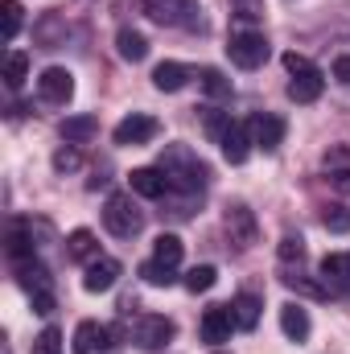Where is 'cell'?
<instances>
[{
	"mask_svg": "<svg viewBox=\"0 0 350 354\" xmlns=\"http://www.w3.org/2000/svg\"><path fill=\"white\" fill-rule=\"evenodd\" d=\"M157 169L169 177V189H185V194H198L206 185V177H210V169L198 161V153L185 149V145H165Z\"/></svg>",
	"mask_w": 350,
	"mask_h": 354,
	"instance_id": "1",
	"label": "cell"
},
{
	"mask_svg": "<svg viewBox=\"0 0 350 354\" xmlns=\"http://www.w3.org/2000/svg\"><path fill=\"white\" fill-rule=\"evenodd\" d=\"M103 223H107V231L116 239H132L145 227V210L132 202V194H111L107 206H103Z\"/></svg>",
	"mask_w": 350,
	"mask_h": 354,
	"instance_id": "2",
	"label": "cell"
},
{
	"mask_svg": "<svg viewBox=\"0 0 350 354\" xmlns=\"http://www.w3.org/2000/svg\"><path fill=\"white\" fill-rule=\"evenodd\" d=\"M149 21L169 29H202V4L198 0H145Z\"/></svg>",
	"mask_w": 350,
	"mask_h": 354,
	"instance_id": "3",
	"label": "cell"
},
{
	"mask_svg": "<svg viewBox=\"0 0 350 354\" xmlns=\"http://www.w3.org/2000/svg\"><path fill=\"white\" fill-rule=\"evenodd\" d=\"M227 54L239 71H256L268 62V37L256 33V29H235L231 41H227Z\"/></svg>",
	"mask_w": 350,
	"mask_h": 354,
	"instance_id": "4",
	"label": "cell"
},
{
	"mask_svg": "<svg viewBox=\"0 0 350 354\" xmlns=\"http://www.w3.org/2000/svg\"><path fill=\"white\" fill-rule=\"evenodd\" d=\"M157 136H161V124H157L153 115H145V111L124 115V120L116 124V132H111V140L124 145V149H140V145H149V140H157Z\"/></svg>",
	"mask_w": 350,
	"mask_h": 354,
	"instance_id": "5",
	"label": "cell"
},
{
	"mask_svg": "<svg viewBox=\"0 0 350 354\" xmlns=\"http://www.w3.org/2000/svg\"><path fill=\"white\" fill-rule=\"evenodd\" d=\"M37 95L50 103V107H66L71 95H75V75L66 66H46L42 79H37Z\"/></svg>",
	"mask_w": 350,
	"mask_h": 354,
	"instance_id": "6",
	"label": "cell"
},
{
	"mask_svg": "<svg viewBox=\"0 0 350 354\" xmlns=\"http://www.w3.org/2000/svg\"><path fill=\"white\" fill-rule=\"evenodd\" d=\"M223 227H227L231 243H239V248H252V243L260 239V223H256V214H252L243 202L227 206V214H223Z\"/></svg>",
	"mask_w": 350,
	"mask_h": 354,
	"instance_id": "7",
	"label": "cell"
},
{
	"mask_svg": "<svg viewBox=\"0 0 350 354\" xmlns=\"http://www.w3.org/2000/svg\"><path fill=\"white\" fill-rule=\"evenodd\" d=\"M177 326L169 317H161V313H149V317H140V326H136V346L140 351H165L169 342H174Z\"/></svg>",
	"mask_w": 350,
	"mask_h": 354,
	"instance_id": "8",
	"label": "cell"
},
{
	"mask_svg": "<svg viewBox=\"0 0 350 354\" xmlns=\"http://www.w3.org/2000/svg\"><path fill=\"white\" fill-rule=\"evenodd\" d=\"M202 342L206 346H223V342H231V330H239L235 326V313H231V305H214V309H206L202 313Z\"/></svg>",
	"mask_w": 350,
	"mask_h": 354,
	"instance_id": "9",
	"label": "cell"
},
{
	"mask_svg": "<svg viewBox=\"0 0 350 354\" xmlns=\"http://www.w3.org/2000/svg\"><path fill=\"white\" fill-rule=\"evenodd\" d=\"M248 132H252V145H256V149L272 153V149H280V140H284V120H280V115H252V120H248Z\"/></svg>",
	"mask_w": 350,
	"mask_h": 354,
	"instance_id": "10",
	"label": "cell"
},
{
	"mask_svg": "<svg viewBox=\"0 0 350 354\" xmlns=\"http://www.w3.org/2000/svg\"><path fill=\"white\" fill-rule=\"evenodd\" d=\"M116 280H120V260H111V256H99V260H91V264H87L83 288H87V292H107Z\"/></svg>",
	"mask_w": 350,
	"mask_h": 354,
	"instance_id": "11",
	"label": "cell"
},
{
	"mask_svg": "<svg viewBox=\"0 0 350 354\" xmlns=\"http://www.w3.org/2000/svg\"><path fill=\"white\" fill-rule=\"evenodd\" d=\"M280 330H284V338H288V342H305V338H309V330H313L309 309H305V305H297V301H288V305L280 309Z\"/></svg>",
	"mask_w": 350,
	"mask_h": 354,
	"instance_id": "12",
	"label": "cell"
},
{
	"mask_svg": "<svg viewBox=\"0 0 350 354\" xmlns=\"http://www.w3.org/2000/svg\"><path fill=\"white\" fill-rule=\"evenodd\" d=\"M128 185L140 198H165L169 194V177L161 174V169H132L128 174Z\"/></svg>",
	"mask_w": 350,
	"mask_h": 354,
	"instance_id": "13",
	"label": "cell"
},
{
	"mask_svg": "<svg viewBox=\"0 0 350 354\" xmlns=\"http://www.w3.org/2000/svg\"><path fill=\"white\" fill-rule=\"evenodd\" d=\"M219 145H223V157H227L231 165H243L248 153H252V132H248V124H231Z\"/></svg>",
	"mask_w": 350,
	"mask_h": 354,
	"instance_id": "14",
	"label": "cell"
},
{
	"mask_svg": "<svg viewBox=\"0 0 350 354\" xmlns=\"http://www.w3.org/2000/svg\"><path fill=\"white\" fill-rule=\"evenodd\" d=\"M107 338H111L107 326H99V322H79V330H75V354H99L103 346H111Z\"/></svg>",
	"mask_w": 350,
	"mask_h": 354,
	"instance_id": "15",
	"label": "cell"
},
{
	"mask_svg": "<svg viewBox=\"0 0 350 354\" xmlns=\"http://www.w3.org/2000/svg\"><path fill=\"white\" fill-rule=\"evenodd\" d=\"M322 169H326V177H330L338 189H350V145H334V149L322 157Z\"/></svg>",
	"mask_w": 350,
	"mask_h": 354,
	"instance_id": "16",
	"label": "cell"
},
{
	"mask_svg": "<svg viewBox=\"0 0 350 354\" xmlns=\"http://www.w3.org/2000/svg\"><path fill=\"white\" fill-rule=\"evenodd\" d=\"M322 91H326L322 71H309V75H293V83H288V99H293V103H313V99H322Z\"/></svg>",
	"mask_w": 350,
	"mask_h": 354,
	"instance_id": "17",
	"label": "cell"
},
{
	"mask_svg": "<svg viewBox=\"0 0 350 354\" xmlns=\"http://www.w3.org/2000/svg\"><path fill=\"white\" fill-rule=\"evenodd\" d=\"M66 260H79V264L99 260V243H95V235H91L87 227H79V231L66 235Z\"/></svg>",
	"mask_w": 350,
	"mask_h": 354,
	"instance_id": "18",
	"label": "cell"
},
{
	"mask_svg": "<svg viewBox=\"0 0 350 354\" xmlns=\"http://www.w3.org/2000/svg\"><path fill=\"white\" fill-rule=\"evenodd\" d=\"M58 132H62L66 145H87L91 136L99 132V120H95V115H66Z\"/></svg>",
	"mask_w": 350,
	"mask_h": 354,
	"instance_id": "19",
	"label": "cell"
},
{
	"mask_svg": "<svg viewBox=\"0 0 350 354\" xmlns=\"http://www.w3.org/2000/svg\"><path fill=\"white\" fill-rule=\"evenodd\" d=\"M322 280L350 297V252L347 256H326V260H322Z\"/></svg>",
	"mask_w": 350,
	"mask_h": 354,
	"instance_id": "20",
	"label": "cell"
},
{
	"mask_svg": "<svg viewBox=\"0 0 350 354\" xmlns=\"http://www.w3.org/2000/svg\"><path fill=\"white\" fill-rule=\"evenodd\" d=\"M116 50H120L124 62H145V58H149V41H145V33H136V29H120V33H116Z\"/></svg>",
	"mask_w": 350,
	"mask_h": 354,
	"instance_id": "21",
	"label": "cell"
},
{
	"mask_svg": "<svg viewBox=\"0 0 350 354\" xmlns=\"http://www.w3.org/2000/svg\"><path fill=\"white\" fill-rule=\"evenodd\" d=\"M185 83H190V66H181V62H161V66L153 71V87L157 91H169V95H174V91H181Z\"/></svg>",
	"mask_w": 350,
	"mask_h": 354,
	"instance_id": "22",
	"label": "cell"
},
{
	"mask_svg": "<svg viewBox=\"0 0 350 354\" xmlns=\"http://www.w3.org/2000/svg\"><path fill=\"white\" fill-rule=\"evenodd\" d=\"M260 297H252V292H239L235 301H231V313H235V326L239 330H256L260 326Z\"/></svg>",
	"mask_w": 350,
	"mask_h": 354,
	"instance_id": "23",
	"label": "cell"
},
{
	"mask_svg": "<svg viewBox=\"0 0 350 354\" xmlns=\"http://www.w3.org/2000/svg\"><path fill=\"white\" fill-rule=\"evenodd\" d=\"M181 256H185V243H181L177 235L165 231V235H157V239H153V260H157V264L177 268V264H181Z\"/></svg>",
	"mask_w": 350,
	"mask_h": 354,
	"instance_id": "24",
	"label": "cell"
},
{
	"mask_svg": "<svg viewBox=\"0 0 350 354\" xmlns=\"http://www.w3.org/2000/svg\"><path fill=\"white\" fill-rule=\"evenodd\" d=\"M25 79H29V54L12 50V54L4 58V83H8V91H17Z\"/></svg>",
	"mask_w": 350,
	"mask_h": 354,
	"instance_id": "25",
	"label": "cell"
},
{
	"mask_svg": "<svg viewBox=\"0 0 350 354\" xmlns=\"http://www.w3.org/2000/svg\"><path fill=\"white\" fill-rule=\"evenodd\" d=\"M21 12H25V8H21L17 0H0V37H4V41H12V37L21 33Z\"/></svg>",
	"mask_w": 350,
	"mask_h": 354,
	"instance_id": "26",
	"label": "cell"
},
{
	"mask_svg": "<svg viewBox=\"0 0 350 354\" xmlns=\"http://www.w3.org/2000/svg\"><path fill=\"white\" fill-rule=\"evenodd\" d=\"M214 284H219V272L210 264H198V268L185 272V288H190V292H210Z\"/></svg>",
	"mask_w": 350,
	"mask_h": 354,
	"instance_id": "27",
	"label": "cell"
},
{
	"mask_svg": "<svg viewBox=\"0 0 350 354\" xmlns=\"http://www.w3.org/2000/svg\"><path fill=\"white\" fill-rule=\"evenodd\" d=\"M202 87H206L210 99H231V79H227L223 71H214V66L202 71Z\"/></svg>",
	"mask_w": 350,
	"mask_h": 354,
	"instance_id": "28",
	"label": "cell"
},
{
	"mask_svg": "<svg viewBox=\"0 0 350 354\" xmlns=\"http://www.w3.org/2000/svg\"><path fill=\"white\" fill-rule=\"evenodd\" d=\"M17 276H21V284H25L29 292H37V288H50V272L37 264V260H33V264H21V268H17Z\"/></svg>",
	"mask_w": 350,
	"mask_h": 354,
	"instance_id": "29",
	"label": "cell"
},
{
	"mask_svg": "<svg viewBox=\"0 0 350 354\" xmlns=\"http://www.w3.org/2000/svg\"><path fill=\"white\" fill-rule=\"evenodd\" d=\"M202 124H206V136L210 140H223L227 128H231V115L227 111H214V107H202Z\"/></svg>",
	"mask_w": 350,
	"mask_h": 354,
	"instance_id": "30",
	"label": "cell"
},
{
	"mask_svg": "<svg viewBox=\"0 0 350 354\" xmlns=\"http://www.w3.org/2000/svg\"><path fill=\"white\" fill-rule=\"evenodd\" d=\"M276 256H280V264H301L305 260V239L301 235H284L280 248H276Z\"/></svg>",
	"mask_w": 350,
	"mask_h": 354,
	"instance_id": "31",
	"label": "cell"
},
{
	"mask_svg": "<svg viewBox=\"0 0 350 354\" xmlns=\"http://www.w3.org/2000/svg\"><path fill=\"white\" fill-rule=\"evenodd\" d=\"M322 223H326V231L347 235V231H350V210H347V206H326V210H322Z\"/></svg>",
	"mask_w": 350,
	"mask_h": 354,
	"instance_id": "32",
	"label": "cell"
},
{
	"mask_svg": "<svg viewBox=\"0 0 350 354\" xmlns=\"http://www.w3.org/2000/svg\"><path fill=\"white\" fill-rule=\"evenodd\" d=\"M140 276L153 284V288H169L177 276H174V268H165V264H157V260H149V264L140 268Z\"/></svg>",
	"mask_w": 350,
	"mask_h": 354,
	"instance_id": "33",
	"label": "cell"
},
{
	"mask_svg": "<svg viewBox=\"0 0 350 354\" xmlns=\"http://www.w3.org/2000/svg\"><path fill=\"white\" fill-rule=\"evenodd\" d=\"M33 354H62V334L54 326H46L37 338H33Z\"/></svg>",
	"mask_w": 350,
	"mask_h": 354,
	"instance_id": "34",
	"label": "cell"
},
{
	"mask_svg": "<svg viewBox=\"0 0 350 354\" xmlns=\"http://www.w3.org/2000/svg\"><path fill=\"white\" fill-rule=\"evenodd\" d=\"M79 165H83V157H79V149H75V145H66V149H58V153H54V169H58V174H75Z\"/></svg>",
	"mask_w": 350,
	"mask_h": 354,
	"instance_id": "35",
	"label": "cell"
},
{
	"mask_svg": "<svg viewBox=\"0 0 350 354\" xmlns=\"http://www.w3.org/2000/svg\"><path fill=\"white\" fill-rule=\"evenodd\" d=\"M8 256H12V260L33 256V243H29V235H25L21 227H12V231H8Z\"/></svg>",
	"mask_w": 350,
	"mask_h": 354,
	"instance_id": "36",
	"label": "cell"
},
{
	"mask_svg": "<svg viewBox=\"0 0 350 354\" xmlns=\"http://www.w3.org/2000/svg\"><path fill=\"white\" fill-rule=\"evenodd\" d=\"M58 25H62V21H58V12H50V17L37 25V41H42L46 50H54V46H58Z\"/></svg>",
	"mask_w": 350,
	"mask_h": 354,
	"instance_id": "37",
	"label": "cell"
},
{
	"mask_svg": "<svg viewBox=\"0 0 350 354\" xmlns=\"http://www.w3.org/2000/svg\"><path fill=\"white\" fill-rule=\"evenodd\" d=\"M284 71H288V75H309V71H317V66H313V62H309L305 54L288 50V54H284Z\"/></svg>",
	"mask_w": 350,
	"mask_h": 354,
	"instance_id": "38",
	"label": "cell"
},
{
	"mask_svg": "<svg viewBox=\"0 0 350 354\" xmlns=\"http://www.w3.org/2000/svg\"><path fill=\"white\" fill-rule=\"evenodd\" d=\"M29 301H33V313H42V317H50V313H54V292H50V288L29 292Z\"/></svg>",
	"mask_w": 350,
	"mask_h": 354,
	"instance_id": "39",
	"label": "cell"
},
{
	"mask_svg": "<svg viewBox=\"0 0 350 354\" xmlns=\"http://www.w3.org/2000/svg\"><path fill=\"white\" fill-rule=\"evenodd\" d=\"M284 284H288L293 292H305V297H326L322 284H309V280H301V276H284Z\"/></svg>",
	"mask_w": 350,
	"mask_h": 354,
	"instance_id": "40",
	"label": "cell"
},
{
	"mask_svg": "<svg viewBox=\"0 0 350 354\" xmlns=\"http://www.w3.org/2000/svg\"><path fill=\"white\" fill-rule=\"evenodd\" d=\"M334 79H338V83H347V87H350V54H342V58L334 62Z\"/></svg>",
	"mask_w": 350,
	"mask_h": 354,
	"instance_id": "41",
	"label": "cell"
}]
</instances>
